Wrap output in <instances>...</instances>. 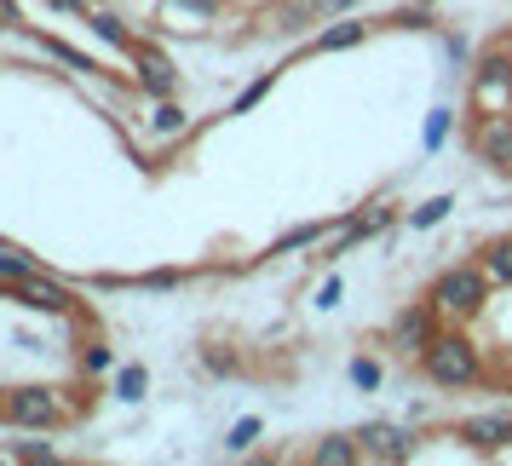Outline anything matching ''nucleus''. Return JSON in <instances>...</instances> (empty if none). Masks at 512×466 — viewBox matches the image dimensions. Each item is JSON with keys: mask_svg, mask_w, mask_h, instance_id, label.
Returning a JSON list of instances; mask_svg holds the SVG:
<instances>
[{"mask_svg": "<svg viewBox=\"0 0 512 466\" xmlns=\"http://www.w3.org/2000/svg\"><path fill=\"white\" fill-rule=\"evenodd\" d=\"M420 374L438 386V392H466L484 380V357H478V340L466 334V323L438 328V340L420 351Z\"/></svg>", "mask_w": 512, "mask_h": 466, "instance_id": "1", "label": "nucleus"}, {"mask_svg": "<svg viewBox=\"0 0 512 466\" xmlns=\"http://www.w3.org/2000/svg\"><path fill=\"white\" fill-rule=\"evenodd\" d=\"M489 294H495V282H489V271L478 265V259L449 265V271L426 288V300L443 311V323H472V317L489 305Z\"/></svg>", "mask_w": 512, "mask_h": 466, "instance_id": "2", "label": "nucleus"}, {"mask_svg": "<svg viewBox=\"0 0 512 466\" xmlns=\"http://www.w3.org/2000/svg\"><path fill=\"white\" fill-rule=\"evenodd\" d=\"M75 409L64 403V392L52 386H6L0 392V420L18 426V432H58Z\"/></svg>", "mask_w": 512, "mask_h": 466, "instance_id": "3", "label": "nucleus"}, {"mask_svg": "<svg viewBox=\"0 0 512 466\" xmlns=\"http://www.w3.org/2000/svg\"><path fill=\"white\" fill-rule=\"evenodd\" d=\"M466 104H472V116L512 110V47H489L484 58L466 70Z\"/></svg>", "mask_w": 512, "mask_h": 466, "instance_id": "4", "label": "nucleus"}, {"mask_svg": "<svg viewBox=\"0 0 512 466\" xmlns=\"http://www.w3.org/2000/svg\"><path fill=\"white\" fill-rule=\"evenodd\" d=\"M438 328H443L438 305H432V300H409L392 317V328H386V351H392V357H415V363H420V351L438 340Z\"/></svg>", "mask_w": 512, "mask_h": 466, "instance_id": "5", "label": "nucleus"}, {"mask_svg": "<svg viewBox=\"0 0 512 466\" xmlns=\"http://www.w3.org/2000/svg\"><path fill=\"white\" fill-rule=\"evenodd\" d=\"M466 150H472L484 167H495V173H512V110L472 116V127H466Z\"/></svg>", "mask_w": 512, "mask_h": 466, "instance_id": "6", "label": "nucleus"}, {"mask_svg": "<svg viewBox=\"0 0 512 466\" xmlns=\"http://www.w3.org/2000/svg\"><path fill=\"white\" fill-rule=\"evenodd\" d=\"M6 300L24 305V311H41V317H75V311H81V300H75L52 271H35V277L12 282V288H6Z\"/></svg>", "mask_w": 512, "mask_h": 466, "instance_id": "7", "label": "nucleus"}, {"mask_svg": "<svg viewBox=\"0 0 512 466\" xmlns=\"http://www.w3.org/2000/svg\"><path fill=\"white\" fill-rule=\"evenodd\" d=\"M357 443H363V455H369V461H415V455H420L415 432H409L403 420H369V426L357 432Z\"/></svg>", "mask_w": 512, "mask_h": 466, "instance_id": "8", "label": "nucleus"}, {"mask_svg": "<svg viewBox=\"0 0 512 466\" xmlns=\"http://www.w3.org/2000/svg\"><path fill=\"white\" fill-rule=\"evenodd\" d=\"M127 58H133V81H139V93H150V98H179V70H173V58H167L162 47L139 41Z\"/></svg>", "mask_w": 512, "mask_h": 466, "instance_id": "9", "label": "nucleus"}, {"mask_svg": "<svg viewBox=\"0 0 512 466\" xmlns=\"http://www.w3.org/2000/svg\"><path fill=\"white\" fill-rule=\"evenodd\" d=\"M265 24L277 29L282 41H300V35H317L323 24V12H317V0H271L265 12H259Z\"/></svg>", "mask_w": 512, "mask_h": 466, "instance_id": "10", "label": "nucleus"}, {"mask_svg": "<svg viewBox=\"0 0 512 466\" xmlns=\"http://www.w3.org/2000/svg\"><path fill=\"white\" fill-rule=\"evenodd\" d=\"M392 219H397V213H392V202H374L369 213H351L346 225H340V236L328 242V254H323V259H346L351 248H357V242H369V236H380L386 225H392Z\"/></svg>", "mask_w": 512, "mask_h": 466, "instance_id": "11", "label": "nucleus"}, {"mask_svg": "<svg viewBox=\"0 0 512 466\" xmlns=\"http://www.w3.org/2000/svg\"><path fill=\"white\" fill-rule=\"evenodd\" d=\"M461 438L472 443L478 455H495V449H507V443H512V415H507V409L472 415V420H461Z\"/></svg>", "mask_w": 512, "mask_h": 466, "instance_id": "12", "label": "nucleus"}, {"mask_svg": "<svg viewBox=\"0 0 512 466\" xmlns=\"http://www.w3.org/2000/svg\"><path fill=\"white\" fill-rule=\"evenodd\" d=\"M363 41H369V24H363V18H328L323 29H317V35H311V52H351V47H363Z\"/></svg>", "mask_w": 512, "mask_h": 466, "instance_id": "13", "label": "nucleus"}, {"mask_svg": "<svg viewBox=\"0 0 512 466\" xmlns=\"http://www.w3.org/2000/svg\"><path fill=\"white\" fill-rule=\"evenodd\" d=\"M225 12V0H162V24L167 29H202V24H213Z\"/></svg>", "mask_w": 512, "mask_h": 466, "instance_id": "14", "label": "nucleus"}, {"mask_svg": "<svg viewBox=\"0 0 512 466\" xmlns=\"http://www.w3.org/2000/svg\"><path fill=\"white\" fill-rule=\"evenodd\" d=\"M305 461H317V466H351V461H363V443H357V432H328V438L311 443V455Z\"/></svg>", "mask_w": 512, "mask_h": 466, "instance_id": "15", "label": "nucleus"}, {"mask_svg": "<svg viewBox=\"0 0 512 466\" xmlns=\"http://www.w3.org/2000/svg\"><path fill=\"white\" fill-rule=\"evenodd\" d=\"M87 24H93L98 41H110L116 52H133V47H139V35L127 29V18H121V12H98V6H93V12H87Z\"/></svg>", "mask_w": 512, "mask_h": 466, "instance_id": "16", "label": "nucleus"}, {"mask_svg": "<svg viewBox=\"0 0 512 466\" xmlns=\"http://www.w3.org/2000/svg\"><path fill=\"white\" fill-rule=\"evenodd\" d=\"M478 265L489 271V282H495V288H512V236H495L484 254H478Z\"/></svg>", "mask_w": 512, "mask_h": 466, "instance_id": "17", "label": "nucleus"}, {"mask_svg": "<svg viewBox=\"0 0 512 466\" xmlns=\"http://www.w3.org/2000/svg\"><path fill=\"white\" fill-rule=\"evenodd\" d=\"M24 35H29V24H24ZM29 41H35V47L47 52V58H58V64H70V70H81V75H93V70H98L93 58H87V52H75L70 41H58V35H29Z\"/></svg>", "mask_w": 512, "mask_h": 466, "instance_id": "18", "label": "nucleus"}, {"mask_svg": "<svg viewBox=\"0 0 512 466\" xmlns=\"http://www.w3.org/2000/svg\"><path fill=\"white\" fill-rule=\"evenodd\" d=\"M190 116L179 98H156V110H150V133H162V139H173V133H185Z\"/></svg>", "mask_w": 512, "mask_h": 466, "instance_id": "19", "label": "nucleus"}, {"mask_svg": "<svg viewBox=\"0 0 512 466\" xmlns=\"http://www.w3.org/2000/svg\"><path fill=\"white\" fill-rule=\"evenodd\" d=\"M317 242H323V225L311 219V225H294V231H282L277 242L265 248V254H271V259H282V254H300V248H317Z\"/></svg>", "mask_w": 512, "mask_h": 466, "instance_id": "20", "label": "nucleus"}, {"mask_svg": "<svg viewBox=\"0 0 512 466\" xmlns=\"http://www.w3.org/2000/svg\"><path fill=\"white\" fill-rule=\"evenodd\" d=\"M116 397L121 403H144V397H150V369H144V363H121L116 369Z\"/></svg>", "mask_w": 512, "mask_h": 466, "instance_id": "21", "label": "nucleus"}, {"mask_svg": "<svg viewBox=\"0 0 512 466\" xmlns=\"http://www.w3.org/2000/svg\"><path fill=\"white\" fill-rule=\"evenodd\" d=\"M271 87H277V70L254 75V81H248V87H242V93L231 98V116H248V110H254V104H265V98H271Z\"/></svg>", "mask_w": 512, "mask_h": 466, "instance_id": "22", "label": "nucleus"}, {"mask_svg": "<svg viewBox=\"0 0 512 466\" xmlns=\"http://www.w3.org/2000/svg\"><path fill=\"white\" fill-rule=\"evenodd\" d=\"M455 213V196H432V202H420L415 213H409V231H432V225H443Z\"/></svg>", "mask_w": 512, "mask_h": 466, "instance_id": "23", "label": "nucleus"}, {"mask_svg": "<svg viewBox=\"0 0 512 466\" xmlns=\"http://www.w3.org/2000/svg\"><path fill=\"white\" fill-rule=\"evenodd\" d=\"M259 432H265V426H259V415H242L231 432H225V455H248V449L259 443Z\"/></svg>", "mask_w": 512, "mask_h": 466, "instance_id": "24", "label": "nucleus"}, {"mask_svg": "<svg viewBox=\"0 0 512 466\" xmlns=\"http://www.w3.org/2000/svg\"><path fill=\"white\" fill-rule=\"evenodd\" d=\"M351 386L357 392H380V380H386V369H380V357H351Z\"/></svg>", "mask_w": 512, "mask_h": 466, "instance_id": "25", "label": "nucleus"}, {"mask_svg": "<svg viewBox=\"0 0 512 466\" xmlns=\"http://www.w3.org/2000/svg\"><path fill=\"white\" fill-rule=\"evenodd\" d=\"M449 127H455V110H449V104H438V110H426V150H443V139H449Z\"/></svg>", "mask_w": 512, "mask_h": 466, "instance_id": "26", "label": "nucleus"}, {"mask_svg": "<svg viewBox=\"0 0 512 466\" xmlns=\"http://www.w3.org/2000/svg\"><path fill=\"white\" fill-rule=\"evenodd\" d=\"M179 282H185V271L167 265V271H144V277H133V288H156V294H167V288H179Z\"/></svg>", "mask_w": 512, "mask_h": 466, "instance_id": "27", "label": "nucleus"}, {"mask_svg": "<svg viewBox=\"0 0 512 466\" xmlns=\"http://www.w3.org/2000/svg\"><path fill=\"white\" fill-rule=\"evenodd\" d=\"M110 369V346H81V374H104Z\"/></svg>", "mask_w": 512, "mask_h": 466, "instance_id": "28", "label": "nucleus"}, {"mask_svg": "<svg viewBox=\"0 0 512 466\" xmlns=\"http://www.w3.org/2000/svg\"><path fill=\"white\" fill-rule=\"evenodd\" d=\"M202 363H208L213 374H236V369H242V363H236V351H219V346L202 351Z\"/></svg>", "mask_w": 512, "mask_h": 466, "instance_id": "29", "label": "nucleus"}, {"mask_svg": "<svg viewBox=\"0 0 512 466\" xmlns=\"http://www.w3.org/2000/svg\"><path fill=\"white\" fill-rule=\"evenodd\" d=\"M443 58H449V64H455V70H461L466 58H472V47H466L461 35H443Z\"/></svg>", "mask_w": 512, "mask_h": 466, "instance_id": "30", "label": "nucleus"}, {"mask_svg": "<svg viewBox=\"0 0 512 466\" xmlns=\"http://www.w3.org/2000/svg\"><path fill=\"white\" fill-rule=\"evenodd\" d=\"M363 0H317V12H323V24L328 18H346V12H357Z\"/></svg>", "mask_w": 512, "mask_h": 466, "instance_id": "31", "label": "nucleus"}, {"mask_svg": "<svg viewBox=\"0 0 512 466\" xmlns=\"http://www.w3.org/2000/svg\"><path fill=\"white\" fill-rule=\"evenodd\" d=\"M340 305V277H328L323 288H317V311H334Z\"/></svg>", "mask_w": 512, "mask_h": 466, "instance_id": "32", "label": "nucleus"}, {"mask_svg": "<svg viewBox=\"0 0 512 466\" xmlns=\"http://www.w3.org/2000/svg\"><path fill=\"white\" fill-rule=\"evenodd\" d=\"M52 6H58V12H75V18H87L98 0H52Z\"/></svg>", "mask_w": 512, "mask_h": 466, "instance_id": "33", "label": "nucleus"}, {"mask_svg": "<svg viewBox=\"0 0 512 466\" xmlns=\"http://www.w3.org/2000/svg\"><path fill=\"white\" fill-rule=\"evenodd\" d=\"M0 248H12V242H6V236H0Z\"/></svg>", "mask_w": 512, "mask_h": 466, "instance_id": "34", "label": "nucleus"}]
</instances>
